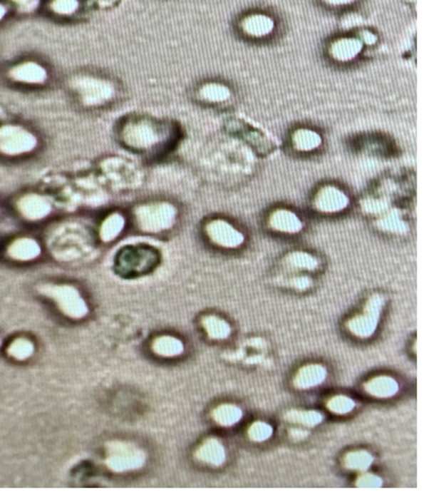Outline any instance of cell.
I'll return each mask as SVG.
<instances>
[{"label":"cell","instance_id":"6da1fadb","mask_svg":"<svg viewBox=\"0 0 424 495\" xmlns=\"http://www.w3.org/2000/svg\"><path fill=\"white\" fill-rule=\"evenodd\" d=\"M170 129L152 121L129 123L123 128V139L134 148L154 149L170 141Z\"/></svg>","mask_w":424,"mask_h":495},{"label":"cell","instance_id":"7a4b0ae2","mask_svg":"<svg viewBox=\"0 0 424 495\" xmlns=\"http://www.w3.org/2000/svg\"><path fill=\"white\" fill-rule=\"evenodd\" d=\"M145 453L135 444L110 442L105 445V465L113 472H130L145 465Z\"/></svg>","mask_w":424,"mask_h":495},{"label":"cell","instance_id":"3957f363","mask_svg":"<svg viewBox=\"0 0 424 495\" xmlns=\"http://www.w3.org/2000/svg\"><path fill=\"white\" fill-rule=\"evenodd\" d=\"M136 218L142 230L161 233L172 228L177 218V209L168 202L150 203L136 210Z\"/></svg>","mask_w":424,"mask_h":495},{"label":"cell","instance_id":"277c9868","mask_svg":"<svg viewBox=\"0 0 424 495\" xmlns=\"http://www.w3.org/2000/svg\"><path fill=\"white\" fill-rule=\"evenodd\" d=\"M40 292L52 298L63 314L73 318L80 320L85 317L88 312V307L80 296L79 291L71 285H53L47 284L40 287Z\"/></svg>","mask_w":424,"mask_h":495},{"label":"cell","instance_id":"5b68a950","mask_svg":"<svg viewBox=\"0 0 424 495\" xmlns=\"http://www.w3.org/2000/svg\"><path fill=\"white\" fill-rule=\"evenodd\" d=\"M311 207L321 215L341 214L351 207V198L339 185L326 183L313 194Z\"/></svg>","mask_w":424,"mask_h":495},{"label":"cell","instance_id":"8992f818","mask_svg":"<svg viewBox=\"0 0 424 495\" xmlns=\"http://www.w3.org/2000/svg\"><path fill=\"white\" fill-rule=\"evenodd\" d=\"M385 300L381 295L375 294L366 302L362 314L351 318L347 323V329L358 338H368L374 334L378 327Z\"/></svg>","mask_w":424,"mask_h":495},{"label":"cell","instance_id":"52a82bcc","mask_svg":"<svg viewBox=\"0 0 424 495\" xmlns=\"http://www.w3.org/2000/svg\"><path fill=\"white\" fill-rule=\"evenodd\" d=\"M73 88L87 106H98L107 103L114 96V87L107 80L94 76H80L72 83Z\"/></svg>","mask_w":424,"mask_h":495},{"label":"cell","instance_id":"ba28073f","mask_svg":"<svg viewBox=\"0 0 424 495\" xmlns=\"http://www.w3.org/2000/svg\"><path fill=\"white\" fill-rule=\"evenodd\" d=\"M36 136L20 126L7 125L0 128V152L19 155L36 147Z\"/></svg>","mask_w":424,"mask_h":495},{"label":"cell","instance_id":"9c48e42d","mask_svg":"<svg viewBox=\"0 0 424 495\" xmlns=\"http://www.w3.org/2000/svg\"><path fill=\"white\" fill-rule=\"evenodd\" d=\"M205 233L214 245L225 249H236L245 241L243 233L223 218L211 220L205 225Z\"/></svg>","mask_w":424,"mask_h":495},{"label":"cell","instance_id":"30bf717a","mask_svg":"<svg viewBox=\"0 0 424 495\" xmlns=\"http://www.w3.org/2000/svg\"><path fill=\"white\" fill-rule=\"evenodd\" d=\"M267 225L279 234H298L303 229V220L292 209L278 207L273 209L267 218Z\"/></svg>","mask_w":424,"mask_h":495},{"label":"cell","instance_id":"8fae6325","mask_svg":"<svg viewBox=\"0 0 424 495\" xmlns=\"http://www.w3.org/2000/svg\"><path fill=\"white\" fill-rule=\"evenodd\" d=\"M9 76L16 83L25 85H43L48 79L46 68L36 61H24L9 71Z\"/></svg>","mask_w":424,"mask_h":495},{"label":"cell","instance_id":"7c38bea8","mask_svg":"<svg viewBox=\"0 0 424 495\" xmlns=\"http://www.w3.org/2000/svg\"><path fill=\"white\" fill-rule=\"evenodd\" d=\"M363 50V44L356 36H342L331 43L329 56L336 63H351L356 60Z\"/></svg>","mask_w":424,"mask_h":495},{"label":"cell","instance_id":"4fadbf2b","mask_svg":"<svg viewBox=\"0 0 424 495\" xmlns=\"http://www.w3.org/2000/svg\"><path fill=\"white\" fill-rule=\"evenodd\" d=\"M276 27L272 17L265 14H251L240 21V29L245 36L262 39L271 36Z\"/></svg>","mask_w":424,"mask_h":495},{"label":"cell","instance_id":"5bb4252c","mask_svg":"<svg viewBox=\"0 0 424 495\" xmlns=\"http://www.w3.org/2000/svg\"><path fill=\"white\" fill-rule=\"evenodd\" d=\"M289 142L293 150L300 154H311L323 146V136L320 133L309 127H300L293 131L289 136Z\"/></svg>","mask_w":424,"mask_h":495},{"label":"cell","instance_id":"9a60e30c","mask_svg":"<svg viewBox=\"0 0 424 495\" xmlns=\"http://www.w3.org/2000/svg\"><path fill=\"white\" fill-rule=\"evenodd\" d=\"M20 214L27 220H40L50 214L51 205L45 198L38 195H27L18 202Z\"/></svg>","mask_w":424,"mask_h":495},{"label":"cell","instance_id":"2e32d148","mask_svg":"<svg viewBox=\"0 0 424 495\" xmlns=\"http://www.w3.org/2000/svg\"><path fill=\"white\" fill-rule=\"evenodd\" d=\"M327 370L320 364H309L301 367L293 380V384L298 389H312L325 382Z\"/></svg>","mask_w":424,"mask_h":495},{"label":"cell","instance_id":"e0dca14e","mask_svg":"<svg viewBox=\"0 0 424 495\" xmlns=\"http://www.w3.org/2000/svg\"><path fill=\"white\" fill-rule=\"evenodd\" d=\"M196 458L207 465L221 466L227 459L223 444L216 438L207 439L196 451Z\"/></svg>","mask_w":424,"mask_h":495},{"label":"cell","instance_id":"ac0fdd59","mask_svg":"<svg viewBox=\"0 0 424 495\" xmlns=\"http://www.w3.org/2000/svg\"><path fill=\"white\" fill-rule=\"evenodd\" d=\"M375 218V225L380 230L395 235H403L407 231L408 225L400 210L391 208L387 212L382 213Z\"/></svg>","mask_w":424,"mask_h":495},{"label":"cell","instance_id":"d6986e66","mask_svg":"<svg viewBox=\"0 0 424 495\" xmlns=\"http://www.w3.org/2000/svg\"><path fill=\"white\" fill-rule=\"evenodd\" d=\"M244 128L240 131L239 136L247 141V145L254 149L259 155H267L274 149V145L267 136H264L260 131H257L252 126L242 123Z\"/></svg>","mask_w":424,"mask_h":495},{"label":"cell","instance_id":"ffe728a7","mask_svg":"<svg viewBox=\"0 0 424 495\" xmlns=\"http://www.w3.org/2000/svg\"><path fill=\"white\" fill-rule=\"evenodd\" d=\"M39 245L34 240L29 238H18L16 241L11 243L7 249V254L10 257L17 261H31L38 257L40 255Z\"/></svg>","mask_w":424,"mask_h":495},{"label":"cell","instance_id":"44dd1931","mask_svg":"<svg viewBox=\"0 0 424 495\" xmlns=\"http://www.w3.org/2000/svg\"><path fill=\"white\" fill-rule=\"evenodd\" d=\"M366 392L376 398H391L398 392V384L388 376L375 377L365 384Z\"/></svg>","mask_w":424,"mask_h":495},{"label":"cell","instance_id":"7402d4cb","mask_svg":"<svg viewBox=\"0 0 424 495\" xmlns=\"http://www.w3.org/2000/svg\"><path fill=\"white\" fill-rule=\"evenodd\" d=\"M198 96L205 103H224L232 98V91L224 83H207L198 89Z\"/></svg>","mask_w":424,"mask_h":495},{"label":"cell","instance_id":"603a6c76","mask_svg":"<svg viewBox=\"0 0 424 495\" xmlns=\"http://www.w3.org/2000/svg\"><path fill=\"white\" fill-rule=\"evenodd\" d=\"M284 265L296 270L314 271L319 267V260L306 251H293L284 258Z\"/></svg>","mask_w":424,"mask_h":495},{"label":"cell","instance_id":"cb8c5ba5","mask_svg":"<svg viewBox=\"0 0 424 495\" xmlns=\"http://www.w3.org/2000/svg\"><path fill=\"white\" fill-rule=\"evenodd\" d=\"M152 351L161 357H176L185 350L181 340L171 336L158 337L152 343Z\"/></svg>","mask_w":424,"mask_h":495},{"label":"cell","instance_id":"d4e9b609","mask_svg":"<svg viewBox=\"0 0 424 495\" xmlns=\"http://www.w3.org/2000/svg\"><path fill=\"white\" fill-rule=\"evenodd\" d=\"M243 417V411L236 405L232 404H223L219 405L217 409H214L212 412V418L218 425L234 426L239 423V420Z\"/></svg>","mask_w":424,"mask_h":495},{"label":"cell","instance_id":"484cf974","mask_svg":"<svg viewBox=\"0 0 424 495\" xmlns=\"http://www.w3.org/2000/svg\"><path fill=\"white\" fill-rule=\"evenodd\" d=\"M204 330L207 331V336L212 340H225L230 336L231 327L227 320H222L217 316H207L202 320Z\"/></svg>","mask_w":424,"mask_h":495},{"label":"cell","instance_id":"4316f807","mask_svg":"<svg viewBox=\"0 0 424 495\" xmlns=\"http://www.w3.org/2000/svg\"><path fill=\"white\" fill-rule=\"evenodd\" d=\"M373 461H374V458L371 453L363 451V449H358V451H352V452L346 454L343 465H345L346 469H351V471L365 472L372 466Z\"/></svg>","mask_w":424,"mask_h":495},{"label":"cell","instance_id":"83f0119b","mask_svg":"<svg viewBox=\"0 0 424 495\" xmlns=\"http://www.w3.org/2000/svg\"><path fill=\"white\" fill-rule=\"evenodd\" d=\"M285 419L289 420L291 423L313 427V426L319 425L323 422L324 417L318 411H298V409H293V411H289V412L285 414Z\"/></svg>","mask_w":424,"mask_h":495},{"label":"cell","instance_id":"f1b7e54d","mask_svg":"<svg viewBox=\"0 0 424 495\" xmlns=\"http://www.w3.org/2000/svg\"><path fill=\"white\" fill-rule=\"evenodd\" d=\"M123 227H125V220L121 215H110L102 225L101 231H100L102 240L105 242L112 241L119 236Z\"/></svg>","mask_w":424,"mask_h":495},{"label":"cell","instance_id":"f546056e","mask_svg":"<svg viewBox=\"0 0 424 495\" xmlns=\"http://www.w3.org/2000/svg\"><path fill=\"white\" fill-rule=\"evenodd\" d=\"M34 345L31 340L26 338H17L10 344L7 349V354L12 358L18 360H25L33 354Z\"/></svg>","mask_w":424,"mask_h":495},{"label":"cell","instance_id":"4dcf8cb0","mask_svg":"<svg viewBox=\"0 0 424 495\" xmlns=\"http://www.w3.org/2000/svg\"><path fill=\"white\" fill-rule=\"evenodd\" d=\"M51 12L60 17H71L80 10L79 0H51L48 4Z\"/></svg>","mask_w":424,"mask_h":495},{"label":"cell","instance_id":"1f68e13d","mask_svg":"<svg viewBox=\"0 0 424 495\" xmlns=\"http://www.w3.org/2000/svg\"><path fill=\"white\" fill-rule=\"evenodd\" d=\"M327 407L331 412L336 413V414H347L354 409L356 402L351 399L349 397L336 396L327 402Z\"/></svg>","mask_w":424,"mask_h":495},{"label":"cell","instance_id":"d6a6232c","mask_svg":"<svg viewBox=\"0 0 424 495\" xmlns=\"http://www.w3.org/2000/svg\"><path fill=\"white\" fill-rule=\"evenodd\" d=\"M247 433H249V438L252 442H267L272 437L273 427L267 423H264V422H256L250 426Z\"/></svg>","mask_w":424,"mask_h":495},{"label":"cell","instance_id":"836d02e7","mask_svg":"<svg viewBox=\"0 0 424 495\" xmlns=\"http://www.w3.org/2000/svg\"><path fill=\"white\" fill-rule=\"evenodd\" d=\"M382 484V479L372 473L362 474L356 482V487L361 489H378L381 487Z\"/></svg>","mask_w":424,"mask_h":495},{"label":"cell","instance_id":"e575fe53","mask_svg":"<svg viewBox=\"0 0 424 495\" xmlns=\"http://www.w3.org/2000/svg\"><path fill=\"white\" fill-rule=\"evenodd\" d=\"M289 285L294 287L296 290L303 291L309 289L312 285V280L307 276H298L289 281Z\"/></svg>","mask_w":424,"mask_h":495},{"label":"cell","instance_id":"d590c367","mask_svg":"<svg viewBox=\"0 0 424 495\" xmlns=\"http://www.w3.org/2000/svg\"><path fill=\"white\" fill-rule=\"evenodd\" d=\"M358 39L361 40L363 45H368V46H372L376 41H378V36L369 30H363L360 32V36Z\"/></svg>","mask_w":424,"mask_h":495},{"label":"cell","instance_id":"8d00e7d4","mask_svg":"<svg viewBox=\"0 0 424 495\" xmlns=\"http://www.w3.org/2000/svg\"><path fill=\"white\" fill-rule=\"evenodd\" d=\"M323 1L329 6H347L356 3L358 0H323Z\"/></svg>","mask_w":424,"mask_h":495},{"label":"cell","instance_id":"74e56055","mask_svg":"<svg viewBox=\"0 0 424 495\" xmlns=\"http://www.w3.org/2000/svg\"><path fill=\"white\" fill-rule=\"evenodd\" d=\"M10 1L16 4L19 7H29L31 4L33 3L34 0H10Z\"/></svg>","mask_w":424,"mask_h":495},{"label":"cell","instance_id":"f35d334b","mask_svg":"<svg viewBox=\"0 0 424 495\" xmlns=\"http://www.w3.org/2000/svg\"><path fill=\"white\" fill-rule=\"evenodd\" d=\"M7 7L3 3H0V21L6 17Z\"/></svg>","mask_w":424,"mask_h":495}]
</instances>
